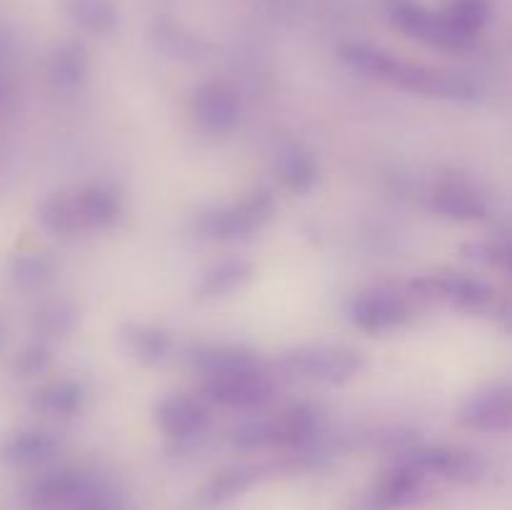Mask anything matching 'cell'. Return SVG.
I'll return each instance as SVG.
<instances>
[{
	"label": "cell",
	"instance_id": "obj_16",
	"mask_svg": "<svg viewBox=\"0 0 512 510\" xmlns=\"http://www.w3.org/2000/svg\"><path fill=\"white\" fill-rule=\"evenodd\" d=\"M435 213L450 220H480L488 215V203L483 195L465 180H443L430 195Z\"/></svg>",
	"mask_w": 512,
	"mask_h": 510
},
{
	"label": "cell",
	"instance_id": "obj_13",
	"mask_svg": "<svg viewBox=\"0 0 512 510\" xmlns=\"http://www.w3.org/2000/svg\"><path fill=\"white\" fill-rule=\"evenodd\" d=\"M155 420L170 440L185 443V440L203 435V430L208 428V410H205L203 400L193 398V395L170 393L155 408Z\"/></svg>",
	"mask_w": 512,
	"mask_h": 510
},
{
	"label": "cell",
	"instance_id": "obj_25",
	"mask_svg": "<svg viewBox=\"0 0 512 510\" xmlns=\"http://www.w3.org/2000/svg\"><path fill=\"white\" fill-rule=\"evenodd\" d=\"M85 393L78 383H70V380H63V383H53L45 390H40L38 405L43 410L53 415H73L75 410H80L83 405Z\"/></svg>",
	"mask_w": 512,
	"mask_h": 510
},
{
	"label": "cell",
	"instance_id": "obj_22",
	"mask_svg": "<svg viewBox=\"0 0 512 510\" xmlns=\"http://www.w3.org/2000/svg\"><path fill=\"white\" fill-rule=\"evenodd\" d=\"M445 15L460 35L475 43L490 20V0H450Z\"/></svg>",
	"mask_w": 512,
	"mask_h": 510
},
{
	"label": "cell",
	"instance_id": "obj_12",
	"mask_svg": "<svg viewBox=\"0 0 512 510\" xmlns=\"http://www.w3.org/2000/svg\"><path fill=\"white\" fill-rule=\"evenodd\" d=\"M410 458L428 473V478L448 480L458 485H473L485 475V460L473 450L450 448V445H423L410 450Z\"/></svg>",
	"mask_w": 512,
	"mask_h": 510
},
{
	"label": "cell",
	"instance_id": "obj_9",
	"mask_svg": "<svg viewBox=\"0 0 512 510\" xmlns=\"http://www.w3.org/2000/svg\"><path fill=\"white\" fill-rule=\"evenodd\" d=\"M458 423L475 433H512V380L475 390L458 410Z\"/></svg>",
	"mask_w": 512,
	"mask_h": 510
},
{
	"label": "cell",
	"instance_id": "obj_11",
	"mask_svg": "<svg viewBox=\"0 0 512 510\" xmlns=\"http://www.w3.org/2000/svg\"><path fill=\"white\" fill-rule=\"evenodd\" d=\"M413 290L420 293V298L443 300V303L453 305V308L473 310V313L488 310L495 300L493 288L485 280L473 278L468 273L425 275V278L415 280Z\"/></svg>",
	"mask_w": 512,
	"mask_h": 510
},
{
	"label": "cell",
	"instance_id": "obj_26",
	"mask_svg": "<svg viewBox=\"0 0 512 510\" xmlns=\"http://www.w3.org/2000/svg\"><path fill=\"white\" fill-rule=\"evenodd\" d=\"M73 510H128V508H125L123 498H120L110 485L95 483V488L90 490V493L85 495Z\"/></svg>",
	"mask_w": 512,
	"mask_h": 510
},
{
	"label": "cell",
	"instance_id": "obj_18",
	"mask_svg": "<svg viewBox=\"0 0 512 510\" xmlns=\"http://www.w3.org/2000/svg\"><path fill=\"white\" fill-rule=\"evenodd\" d=\"M253 278V265L243 258H225L220 263L210 265L203 275H200L195 293L198 298H225V295L235 293L243 288L248 280Z\"/></svg>",
	"mask_w": 512,
	"mask_h": 510
},
{
	"label": "cell",
	"instance_id": "obj_17",
	"mask_svg": "<svg viewBox=\"0 0 512 510\" xmlns=\"http://www.w3.org/2000/svg\"><path fill=\"white\" fill-rule=\"evenodd\" d=\"M188 358L195 373L203 375V380L213 378V375L233 373V370L260 368L258 355H255L253 350L243 348V345H228V343L200 345V348H195Z\"/></svg>",
	"mask_w": 512,
	"mask_h": 510
},
{
	"label": "cell",
	"instance_id": "obj_6",
	"mask_svg": "<svg viewBox=\"0 0 512 510\" xmlns=\"http://www.w3.org/2000/svg\"><path fill=\"white\" fill-rule=\"evenodd\" d=\"M415 318L410 295L390 288L360 290L348 303V320L363 333H388Z\"/></svg>",
	"mask_w": 512,
	"mask_h": 510
},
{
	"label": "cell",
	"instance_id": "obj_8",
	"mask_svg": "<svg viewBox=\"0 0 512 510\" xmlns=\"http://www.w3.org/2000/svg\"><path fill=\"white\" fill-rule=\"evenodd\" d=\"M428 473L410 458L408 453L390 465L383 475L373 483L365 510H400L418 503L428 488Z\"/></svg>",
	"mask_w": 512,
	"mask_h": 510
},
{
	"label": "cell",
	"instance_id": "obj_10",
	"mask_svg": "<svg viewBox=\"0 0 512 510\" xmlns=\"http://www.w3.org/2000/svg\"><path fill=\"white\" fill-rule=\"evenodd\" d=\"M190 115L210 135H228L238 128L243 118V105L238 93L228 83L208 80L190 95Z\"/></svg>",
	"mask_w": 512,
	"mask_h": 510
},
{
	"label": "cell",
	"instance_id": "obj_3",
	"mask_svg": "<svg viewBox=\"0 0 512 510\" xmlns=\"http://www.w3.org/2000/svg\"><path fill=\"white\" fill-rule=\"evenodd\" d=\"M278 368L290 378L310 383H348L363 370V355L345 345H305L280 358Z\"/></svg>",
	"mask_w": 512,
	"mask_h": 510
},
{
	"label": "cell",
	"instance_id": "obj_7",
	"mask_svg": "<svg viewBox=\"0 0 512 510\" xmlns=\"http://www.w3.org/2000/svg\"><path fill=\"white\" fill-rule=\"evenodd\" d=\"M275 395V383L263 368L233 370L203 380V398L220 408L258 410Z\"/></svg>",
	"mask_w": 512,
	"mask_h": 510
},
{
	"label": "cell",
	"instance_id": "obj_1",
	"mask_svg": "<svg viewBox=\"0 0 512 510\" xmlns=\"http://www.w3.org/2000/svg\"><path fill=\"white\" fill-rule=\"evenodd\" d=\"M340 58L368 78L423 95V98L453 100V103H470V100L480 98V88L465 75L413 63V60H405L383 48H375V45L348 43L340 50Z\"/></svg>",
	"mask_w": 512,
	"mask_h": 510
},
{
	"label": "cell",
	"instance_id": "obj_15",
	"mask_svg": "<svg viewBox=\"0 0 512 510\" xmlns=\"http://www.w3.org/2000/svg\"><path fill=\"white\" fill-rule=\"evenodd\" d=\"M270 470L263 463H243V465H230V468L220 470L218 475L208 480L200 490V503L205 505H223L228 500L238 498V495L248 493L253 485L260 480L268 478Z\"/></svg>",
	"mask_w": 512,
	"mask_h": 510
},
{
	"label": "cell",
	"instance_id": "obj_19",
	"mask_svg": "<svg viewBox=\"0 0 512 510\" xmlns=\"http://www.w3.org/2000/svg\"><path fill=\"white\" fill-rule=\"evenodd\" d=\"M123 343L130 350V355L145 365L163 363L173 350V338L163 328L145 323H130L123 328Z\"/></svg>",
	"mask_w": 512,
	"mask_h": 510
},
{
	"label": "cell",
	"instance_id": "obj_21",
	"mask_svg": "<svg viewBox=\"0 0 512 510\" xmlns=\"http://www.w3.org/2000/svg\"><path fill=\"white\" fill-rule=\"evenodd\" d=\"M278 175L283 185L293 193H308L318 183V163L313 155L303 148H290L280 153Z\"/></svg>",
	"mask_w": 512,
	"mask_h": 510
},
{
	"label": "cell",
	"instance_id": "obj_14",
	"mask_svg": "<svg viewBox=\"0 0 512 510\" xmlns=\"http://www.w3.org/2000/svg\"><path fill=\"white\" fill-rule=\"evenodd\" d=\"M70 208H73L75 230H105L120 220L123 200L118 190L108 185H90L70 195Z\"/></svg>",
	"mask_w": 512,
	"mask_h": 510
},
{
	"label": "cell",
	"instance_id": "obj_4",
	"mask_svg": "<svg viewBox=\"0 0 512 510\" xmlns=\"http://www.w3.org/2000/svg\"><path fill=\"white\" fill-rule=\"evenodd\" d=\"M385 15L390 23L408 38L420 40L435 50L465 53L473 48V40L460 35L448 20L445 10H430L418 0H385Z\"/></svg>",
	"mask_w": 512,
	"mask_h": 510
},
{
	"label": "cell",
	"instance_id": "obj_5",
	"mask_svg": "<svg viewBox=\"0 0 512 510\" xmlns=\"http://www.w3.org/2000/svg\"><path fill=\"white\" fill-rule=\"evenodd\" d=\"M275 213L273 195L265 190L243 195L240 200L218 205L213 210H205L198 218L195 228L210 240H243L258 233L263 225L270 223Z\"/></svg>",
	"mask_w": 512,
	"mask_h": 510
},
{
	"label": "cell",
	"instance_id": "obj_24",
	"mask_svg": "<svg viewBox=\"0 0 512 510\" xmlns=\"http://www.w3.org/2000/svg\"><path fill=\"white\" fill-rule=\"evenodd\" d=\"M58 443L50 433L45 430H28V433H20L18 438H13V443L8 445V458L13 463H40V460H48L55 453Z\"/></svg>",
	"mask_w": 512,
	"mask_h": 510
},
{
	"label": "cell",
	"instance_id": "obj_23",
	"mask_svg": "<svg viewBox=\"0 0 512 510\" xmlns=\"http://www.w3.org/2000/svg\"><path fill=\"white\" fill-rule=\"evenodd\" d=\"M50 75L58 85L75 88L88 78V53L80 45H65L53 55Z\"/></svg>",
	"mask_w": 512,
	"mask_h": 510
},
{
	"label": "cell",
	"instance_id": "obj_20",
	"mask_svg": "<svg viewBox=\"0 0 512 510\" xmlns=\"http://www.w3.org/2000/svg\"><path fill=\"white\" fill-rule=\"evenodd\" d=\"M65 13L78 28L93 35H108L118 25V5L113 0H65Z\"/></svg>",
	"mask_w": 512,
	"mask_h": 510
},
{
	"label": "cell",
	"instance_id": "obj_2",
	"mask_svg": "<svg viewBox=\"0 0 512 510\" xmlns=\"http://www.w3.org/2000/svg\"><path fill=\"white\" fill-rule=\"evenodd\" d=\"M320 435V415L310 405H293L275 415H253L235 425L230 440L240 450L305 448Z\"/></svg>",
	"mask_w": 512,
	"mask_h": 510
}]
</instances>
